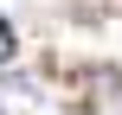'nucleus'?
Listing matches in <instances>:
<instances>
[{
  "instance_id": "nucleus-1",
  "label": "nucleus",
  "mask_w": 122,
  "mask_h": 115,
  "mask_svg": "<svg viewBox=\"0 0 122 115\" xmlns=\"http://www.w3.org/2000/svg\"><path fill=\"white\" fill-rule=\"evenodd\" d=\"M90 109L97 115H122V70H103L90 83Z\"/></svg>"
},
{
  "instance_id": "nucleus-2",
  "label": "nucleus",
  "mask_w": 122,
  "mask_h": 115,
  "mask_svg": "<svg viewBox=\"0 0 122 115\" xmlns=\"http://www.w3.org/2000/svg\"><path fill=\"white\" fill-rule=\"evenodd\" d=\"M13 51H19V38H13V26H6V19H0V64H6V58H13Z\"/></svg>"
}]
</instances>
